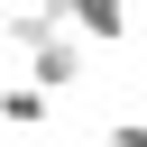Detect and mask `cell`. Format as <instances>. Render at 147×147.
Here are the masks:
<instances>
[{"instance_id":"obj_1","label":"cell","mask_w":147,"mask_h":147,"mask_svg":"<svg viewBox=\"0 0 147 147\" xmlns=\"http://www.w3.org/2000/svg\"><path fill=\"white\" fill-rule=\"evenodd\" d=\"M83 74H92V46H83L74 28H64V37H46V46L28 55V83H37V92H74Z\"/></svg>"},{"instance_id":"obj_4","label":"cell","mask_w":147,"mask_h":147,"mask_svg":"<svg viewBox=\"0 0 147 147\" xmlns=\"http://www.w3.org/2000/svg\"><path fill=\"white\" fill-rule=\"evenodd\" d=\"M110 147H147V129H138V119H119V129H110Z\"/></svg>"},{"instance_id":"obj_3","label":"cell","mask_w":147,"mask_h":147,"mask_svg":"<svg viewBox=\"0 0 147 147\" xmlns=\"http://www.w3.org/2000/svg\"><path fill=\"white\" fill-rule=\"evenodd\" d=\"M46 101L55 92H37V83H0V129H46Z\"/></svg>"},{"instance_id":"obj_2","label":"cell","mask_w":147,"mask_h":147,"mask_svg":"<svg viewBox=\"0 0 147 147\" xmlns=\"http://www.w3.org/2000/svg\"><path fill=\"white\" fill-rule=\"evenodd\" d=\"M83 46H129V0H64Z\"/></svg>"}]
</instances>
